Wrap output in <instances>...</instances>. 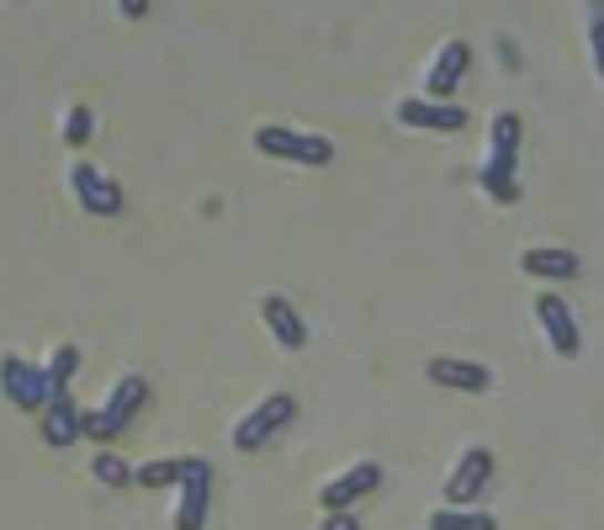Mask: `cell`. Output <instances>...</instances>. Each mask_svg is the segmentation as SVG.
Segmentation results:
<instances>
[{
	"label": "cell",
	"mask_w": 604,
	"mask_h": 530,
	"mask_svg": "<svg viewBox=\"0 0 604 530\" xmlns=\"http://www.w3.org/2000/svg\"><path fill=\"white\" fill-rule=\"evenodd\" d=\"M144 404H149V383L139 377V371H127V377L106 393V404H101L96 414H85V435L101 440V446H106V440H117V435L127 430V419L144 409Z\"/></svg>",
	"instance_id": "cell-1"
},
{
	"label": "cell",
	"mask_w": 604,
	"mask_h": 530,
	"mask_svg": "<svg viewBox=\"0 0 604 530\" xmlns=\"http://www.w3.org/2000/svg\"><path fill=\"white\" fill-rule=\"evenodd\" d=\"M291 414H297V398H291V393H270V398H260V404H255V409H249L239 425H234V451L255 457L260 446H270V440H276V430H281V425H291Z\"/></svg>",
	"instance_id": "cell-2"
},
{
	"label": "cell",
	"mask_w": 604,
	"mask_h": 530,
	"mask_svg": "<svg viewBox=\"0 0 604 530\" xmlns=\"http://www.w3.org/2000/svg\"><path fill=\"white\" fill-rule=\"evenodd\" d=\"M255 149H260V154H276V160H291V165H329V160H335V144H329V139L297 133V128H281V122L255 128Z\"/></svg>",
	"instance_id": "cell-3"
},
{
	"label": "cell",
	"mask_w": 604,
	"mask_h": 530,
	"mask_svg": "<svg viewBox=\"0 0 604 530\" xmlns=\"http://www.w3.org/2000/svg\"><path fill=\"white\" fill-rule=\"evenodd\" d=\"M488 478H493V451L488 446H467L451 467V478H446V509H467L483 499Z\"/></svg>",
	"instance_id": "cell-4"
},
{
	"label": "cell",
	"mask_w": 604,
	"mask_h": 530,
	"mask_svg": "<svg viewBox=\"0 0 604 530\" xmlns=\"http://www.w3.org/2000/svg\"><path fill=\"white\" fill-rule=\"evenodd\" d=\"M0 393L22 414L49 409V377H43V366L22 361V356H0Z\"/></svg>",
	"instance_id": "cell-5"
},
{
	"label": "cell",
	"mask_w": 604,
	"mask_h": 530,
	"mask_svg": "<svg viewBox=\"0 0 604 530\" xmlns=\"http://www.w3.org/2000/svg\"><path fill=\"white\" fill-rule=\"evenodd\" d=\"M70 192H74V202L85 207L91 217H117L122 213V186L106 175V170H96V165H70Z\"/></svg>",
	"instance_id": "cell-6"
},
{
	"label": "cell",
	"mask_w": 604,
	"mask_h": 530,
	"mask_svg": "<svg viewBox=\"0 0 604 530\" xmlns=\"http://www.w3.org/2000/svg\"><path fill=\"white\" fill-rule=\"evenodd\" d=\"M377 488H382V467H377V461H356L350 472H339L335 482L318 488V509H324V514H335V509H356L366 493H377Z\"/></svg>",
	"instance_id": "cell-7"
},
{
	"label": "cell",
	"mask_w": 604,
	"mask_h": 530,
	"mask_svg": "<svg viewBox=\"0 0 604 530\" xmlns=\"http://www.w3.org/2000/svg\"><path fill=\"white\" fill-rule=\"evenodd\" d=\"M535 318H541V329H546V339H552V350L562 356V361H573V356L583 350L579 318H573V308H567V297L541 292V297H535Z\"/></svg>",
	"instance_id": "cell-8"
},
{
	"label": "cell",
	"mask_w": 604,
	"mask_h": 530,
	"mask_svg": "<svg viewBox=\"0 0 604 530\" xmlns=\"http://www.w3.org/2000/svg\"><path fill=\"white\" fill-rule=\"evenodd\" d=\"M207 504H213V467L192 457V472L181 478V499H175V530H202L207 526Z\"/></svg>",
	"instance_id": "cell-9"
},
{
	"label": "cell",
	"mask_w": 604,
	"mask_h": 530,
	"mask_svg": "<svg viewBox=\"0 0 604 530\" xmlns=\"http://www.w3.org/2000/svg\"><path fill=\"white\" fill-rule=\"evenodd\" d=\"M467 70H472V43L451 38V43L436 53L430 74H424V101H451V91L461 85V74Z\"/></svg>",
	"instance_id": "cell-10"
},
{
	"label": "cell",
	"mask_w": 604,
	"mask_h": 530,
	"mask_svg": "<svg viewBox=\"0 0 604 530\" xmlns=\"http://www.w3.org/2000/svg\"><path fill=\"white\" fill-rule=\"evenodd\" d=\"M398 122H403V128H419V133H457V128H467V112H461L457 101L409 96V101H398Z\"/></svg>",
	"instance_id": "cell-11"
},
{
	"label": "cell",
	"mask_w": 604,
	"mask_h": 530,
	"mask_svg": "<svg viewBox=\"0 0 604 530\" xmlns=\"http://www.w3.org/2000/svg\"><path fill=\"white\" fill-rule=\"evenodd\" d=\"M260 318H266L270 339H276L281 350H303V345H308V318L291 308V297H281V292H266V297H260Z\"/></svg>",
	"instance_id": "cell-12"
},
{
	"label": "cell",
	"mask_w": 604,
	"mask_h": 530,
	"mask_svg": "<svg viewBox=\"0 0 604 530\" xmlns=\"http://www.w3.org/2000/svg\"><path fill=\"white\" fill-rule=\"evenodd\" d=\"M424 377L436 387H451V393H488L493 387V371L478 361H461V356H436L424 366Z\"/></svg>",
	"instance_id": "cell-13"
},
{
	"label": "cell",
	"mask_w": 604,
	"mask_h": 530,
	"mask_svg": "<svg viewBox=\"0 0 604 530\" xmlns=\"http://www.w3.org/2000/svg\"><path fill=\"white\" fill-rule=\"evenodd\" d=\"M520 271H525V276H541V282H573L583 271V261L573 249H562V244H535V249L520 255Z\"/></svg>",
	"instance_id": "cell-14"
},
{
	"label": "cell",
	"mask_w": 604,
	"mask_h": 530,
	"mask_svg": "<svg viewBox=\"0 0 604 530\" xmlns=\"http://www.w3.org/2000/svg\"><path fill=\"white\" fill-rule=\"evenodd\" d=\"M85 435V414L74 409V398H49V409H43V440L49 446H74Z\"/></svg>",
	"instance_id": "cell-15"
},
{
	"label": "cell",
	"mask_w": 604,
	"mask_h": 530,
	"mask_svg": "<svg viewBox=\"0 0 604 530\" xmlns=\"http://www.w3.org/2000/svg\"><path fill=\"white\" fill-rule=\"evenodd\" d=\"M520 139H525L520 112H493L488 118V154L493 160H520Z\"/></svg>",
	"instance_id": "cell-16"
},
{
	"label": "cell",
	"mask_w": 604,
	"mask_h": 530,
	"mask_svg": "<svg viewBox=\"0 0 604 530\" xmlns=\"http://www.w3.org/2000/svg\"><path fill=\"white\" fill-rule=\"evenodd\" d=\"M514 165H520V160H493V154H488L483 170H478V186H483L493 202H520V175H514Z\"/></svg>",
	"instance_id": "cell-17"
},
{
	"label": "cell",
	"mask_w": 604,
	"mask_h": 530,
	"mask_svg": "<svg viewBox=\"0 0 604 530\" xmlns=\"http://www.w3.org/2000/svg\"><path fill=\"white\" fill-rule=\"evenodd\" d=\"M74 371H80V345H53V356L43 361V377H49V398H64L74 383Z\"/></svg>",
	"instance_id": "cell-18"
},
{
	"label": "cell",
	"mask_w": 604,
	"mask_h": 530,
	"mask_svg": "<svg viewBox=\"0 0 604 530\" xmlns=\"http://www.w3.org/2000/svg\"><path fill=\"white\" fill-rule=\"evenodd\" d=\"M186 472H192V457H160V461L133 467V482H139V488H181Z\"/></svg>",
	"instance_id": "cell-19"
},
{
	"label": "cell",
	"mask_w": 604,
	"mask_h": 530,
	"mask_svg": "<svg viewBox=\"0 0 604 530\" xmlns=\"http://www.w3.org/2000/svg\"><path fill=\"white\" fill-rule=\"evenodd\" d=\"M430 530H499V520L488 509H436Z\"/></svg>",
	"instance_id": "cell-20"
},
{
	"label": "cell",
	"mask_w": 604,
	"mask_h": 530,
	"mask_svg": "<svg viewBox=\"0 0 604 530\" xmlns=\"http://www.w3.org/2000/svg\"><path fill=\"white\" fill-rule=\"evenodd\" d=\"M91 478L106 482V488H122V482H133V467L122 457H112V451H96V457H91Z\"/></svg>",
	"instance_id": "cell-21"
},
{
	"label": "cell",
	"mask_w": 604,
	"mask_h": 530,
	"mask_svg": "<svg viewBox=\"0 0 604 530\" xmlns=\"http://www.w3.org/2000/svg\"><path fill=\"white\" fill-rule=\"evenodd\" d=\"M91 133H96V118H91V106H70L64 112V144H91Z\"/></svg>",
	"instance_id": "cell-22"
},
{
	"label": "cell",
	"mask_w": 604,
	"mask_h": 530,
	"mask_svg": "<svg viewBox=\"0 0 604 530\" xmlns=\"http://www.w3.org/2000/svg\"><path fill=\"white\" fill-rule=\"evenodd\" d=\"M318 530H361V514H356V509H335V514H324Z\"/></svg>",
	"instance_id": "cell-23"
},
{
	"label": "cell",
	"mask_w": 604,
	"mask_h": 530,
	"mask_svg": "<svg viewBox=\"0 0 604 530\" xmlns=\"http://www.w3.org/2000/svg\"><path fill=\"white\" fill-rule=\"evenodd\" d=\"M588 49H594V70L604 80V17H594V27H588Z\"/></svg>",
	"instance_id": "cell-24"
},
{
	"label": "cell",
	"mask_w": 604,
	"mask_h": 530,
	"mask_svg": "<svg viewBox=\"0 0 604 530\" xmlns=\"http://www.w3.org/2000/svg\"><path fill=\"white\" fill-rule=\"evenodd\" d=\"M117 11H122V17H133V22H139V17H149V0H117Z\"/></svg>",
	"instance_id": "cell-25"
}]
</instances>
